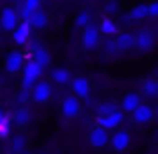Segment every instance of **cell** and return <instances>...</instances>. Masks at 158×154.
Listing matches in <instances>:
<instances>
[{
  "instance_id": "obj_29",
  "label": "cell",
  "mask_w": 158,
  "mask_h": 154,
  "mask_svg": "<svg viewBox=\"0 0 158 154\" xmlns=\"http://www.w3.org/2000/svg\"><path fill=\"white\" fill-rule=\"evenodd\" d=\"M28 94H30V90H28V88H22V92H20V100H22V102L30 100V98H28Z\"/></svg>"
},
{
  "instance_id": "obj_7",
  "label": "cell",
  "mask_w": 158,
  "mask_h": 154,
  "mask_svg": "<svg viewBox=\"0 0 158 154\" xmlns=\"http://www.w3.org/2000/svg\"><path fill=\"white\" fill-rule=\"evenodd\" d=\"M50 96H52V86L48 82H36L32 86V100L34 102L44 104V102L50 100Z\"/></svg>"
},
{
  "instance_id": "obj_26",
  "label": "cell",
  "mask_w": 158,
  "mask_h": 154,
  "mask_svg": "<svg viewBox=\"0 0 158 154\" xmlns=\"http://www.w3.org/2000/svg\"><path fill=\"white\" fill-rule=\"evenodd\" d=\"M146 10H148V16H158V0L146 4Z\"/></svg>"
},
{
  "instance_id": "obj_8",
  "label": "cell",
  "mask_w": 158,
  "mask_h": 154,
  "mask_svg": "<svg viewBox=\"0 0 158 154\" xmlns=\"http://www.w3.org/2000/svg\"><path fill=\"white\" fill-rule=\"evenodd\" d=\"M134 46L138 48L140 52H150L152 46H154V34L150 30H140L138 34L134 36Z\"/></svg>"
},
{
  "instance_id": "obj_22",
  "label": "cell",
  "mask_w": 158,
  "mask_h": 154,
  "mask_svg": "<svg viewBox=\"0 0 158 154\" xmlns=\"http://www.w3.org/2000/svg\"><path fill=\"white\" fill-rule=\"evenodd\" d=\"M142 94L148 98H154L158 96V80H146L142 84Z\"/></svg>"
},
{
  "instance_id": "obj_1",
  "label": "cell",
  "mask_w": 158,
  "mask_h": 154,
  "mask_svg": "<svg viewBox=\"0 0 158 154\" xmlns=\"http://www.w3.org/2000/svg\"><path fill=\"white\" fill-rule=\"evenodd\" d=\"M42 70H44L42 66L30 58V60H28L26 64L22 66V88H28V90H30L32 86H34L36 82L40 80V76H42Z\"/></svg>"
},
{
  "instance_id": "obj_4",
  "label": "cell",
  "mask_w": 158,
  "mask_h": 154,
  "mask_svg": "<svg viewBox=\"0 0 158 154\" xmlns=\"http://www.w3.org/2000/svg\"><path fill=\"white\" fill-rule=\"evenodd\" d=\"M18 22H20V16L12 6H6L2 12H0V26H2V30L12 32Z\"/></svg>"
},
{
  "instance_id": "obj_6",
  "label": "cell",
  "mask_w": 158,
  "mask_h": 154,
  "mask_svg": "<svg viewBox=\"0 0 158 154\" xmlns=\"http://www.w3.org/2000/svg\"><path fill=\"white\" fill-rule=\"evenodd\" d=\"M88 142L92 144L94 148H102L110 142V136H108V130L102 126H94L92 130L88 132Z\"/></svg>"
},
{
  "instance_id": "obj_27",
  "label": "cell",
  "mask_w": 158,
  "mask_h": 154,
  "mask_svg": "<svg viewBox=\"0 0 158 154\" xmlns=\"http://www.w3.org/2000/svg\"><path fill=\"white\" fill-rule=\"evenodd\" d=\"M22 144H24V138H22V136H16L14 142H12V150H14V152L22 150Z\"/></svg>"
},
{
  "instance_id": "obj_5",
  "label": "cell",
  "mask_w": 158,
  "mask_h": 154,
  "mask_svg": "<svg viewBox=\"0 0 158 154\" xmlns=\"http://www.w3.org/2000/svg\"><path fill=\"white\" fill-rule=\"evenodd\" d=\"M30 24L26 22V20H22V22L16 24V28L12 30V40H14V44H18V46H24V44L30 40Z\"/></svg>"
},
{
  "instance_id": "obj_3",
  "label": "cell",
  "mask_w": 158,
  "mask_h": 154,
  "mask_svg": "<svg viewBox=\"0 0 158 154\" xmlns=\"http://www.w3.org/2000/svg\"><path fill=\"white\" fill-rule=\"evenodd\" d=\"M122 118H124V114H122V110H110V112H106V114H98V126H102V128H106V130H114V128H118V124L122 122Z\"/></svg>"
},
{
  "instance_id": "obj_23",
  "label": "cell",
  "mask_w": 158,
  "mask_h": 154,
  "mask_svg": "<svg viewBox=\"0 0 158 154\" xmlns=\"http://www.w3.org/2000/svg\"><path fill=\"white\" fill-rule=\"evenodd\" d=\"M90 12H80V14H76V18H74V28H76V30H82V28H86L90 24Z\"/></svg>"
},
{
  "instance_id": "obj_18",
  "label": "cell",
  "mask_w": 158,
  "mask_h": 154,
  "mask_svg": "<svg viewBox=\"0 0 158 154\" xmlns=\"http://www.w3.org/2000/svg\"><path fill=\"white\" fill-rule=\"evenodd\" d=\"M52 80L56 82V84L64 86V84H70V80H72V74H70L66 68H56V70L52 72Z\"/></svg>"
},
{
  "instance_id": "obj_15",
  "label": "cell",
  "mask_w": 158,
  "mask_h": 154,
  "mask_svg": "<svg viewBox=\"0 0 158 154\" xmlns=\"http://www.w3.org/2000/svg\"><path fill=\"white\" fill-rule=\"evenodd\" d=\"M26 22L30 24V28H44L48 24V16H46V12H42L38 8V10H34L30 16H28Z\"/></svg>"
},
{
  "instance_id": "obj_25",
  "label": "cell",
  "mask_w": 158,
  "mask_h": 154,
  "mask_svg": "<svg viewBox=\"0 0 158 154\" xmlns=\"http://www.w3.org/2000/svg\"><path fill=\"white\" fill-rule=\"evenodd\" d=\"M144 16H148L146 4H136V6L130 10V18L132 20H140V18H144Z\"/></svg>"
},
{
  "instance_id": "obj_31",
  "label": "cell",
  "mask_w": 158,
  "mask_h": 154,
  "mask_svg": "<svg viewBox=\"0 0 158 154\" xmlns=\"http://www.w3.org/2000/svg\"><path fill=\"white\" fill-rule=\"evenodd\" d=\"M0 84H2V76H0Z\"/></svg>"
},
{
  "instance_id": "obj_13",
  "label": "cell",
  "mask_w": 158,
  "mask_h": 154,
  "mask_svg": "<svg viewBox=\"0 0 158 154\" xmlns=\"http://www.w3.org/2000/svg\"><path fill=\"white\" fill-rule=\"evenodd\" d=\"M152 118H154V110H152L150 106H146V104H140V106L132 112V120L138 122V124H148Z\"/></svg>"
},
{
  "instance_id": "obj_19",
  "label": "cell",
  "mask_w": 158,
  "mask_h": 154,
  "mask_svg": "<svg viewBox=\"0 0 158 154\" xmlns=\"http://www.w3.org/2000/svg\"><path fill=\"white\" fill-rule=\"evenodd\" d=\"M98 30L102 32V34H106V36H114V34H118V26H116V22H114V18H102V24H100V28Z\"/></svg>"
},
{
  "instance_id": "obj_24",
  "label": "cell",
  "mask_w": 158,
  "mask_h": 154,
  "mask_svg": "<svg viewBox=\"0 0 158 154\" xmlns=\"http://www.w3.org/2000/svg\"><path fill=\"white\" fill-rule=\"evenodd\" d=\"M10 126H12V120L8 118L6 114L0 112V138H6L10 134Z\"/></svg>"
},
{
  "instance_id": "obj_12",
  "label": "cell",
  "mask_w": 158,
  "mask_h": 154,
  "mask_svg": "<svg viewBox=\"0 0 158 154\" xmlns=\"http://www.w3.org/2000/svg\"><path fill=\"white\" fill-rule=\"evenodd\" d=\"M70 86H72V92L76 94L78 98H86L90 94V82L86 80L84 76H76L70 80Z\"/></svg>"
},
{
  "instance_id": "obj_16",
  "label": "cell",
  "mask_w": 158,
  "mask_h": 154,
  "mask_svg": "<svg viewBox=\"0 0 158 154\" xmlns=\"http://www.w3.org/2000/svg\"><path fill=\"white\" fill-rule=\"evenodd\" d=\"M140 104H142V100H140V94L130 92V94H126V96L122 98V110L124 112H134Z\"/></svg>"
},
{
  "instance_id": "obj_2",
  "label": "cell",
  "mask_w": 158,
  "mask_h": 154,
  "mask_svg": "<svg viewBox=\"0 0 158 154\" xmlns=\"http://www.w3.org/2000/svg\"><path fill=\"white\" fill-rule=\"evenodd\" d=\"M98 44H100V30L90 22L86 28H82V46L86 50H94Z\"/></svg>"
},
{
  "instance_id": "obj_20",
  "label": "cell",
  "mask_w": 158,
  "mask_h": 154,
  "mask_svg": "<svg viewBox=\"0 0 158 154\" xmlns=\"http://www.w3.org/2000/svg\"><path fill=\"white\" fill-rule=\"evenodd\" d=\"M32 60L38 62V64L44 68V66L50 64V54L44 50V48H40V46H38V48H34V50H32Z\"/></svg>"
},
{
  "instance_id": "obj_11",
  "label": "cell",
  "mask_w": 158,
  "mask_h": 154,
  "mask_svg": "<svg viewBox=\"0 0 158 154\" xmlns=\"http://www.w3.org/2000/svg\"><path fill=\"white\" fill-rule=\"evenodd\" d=\"M4 66H6V72H10V74L20 72V70H22V66H24L22 54H20V52H10L6 56V60H4Z\"/></svg>"
},
{
  "instance_id": "obj_28",
  "label": "cell",
  "mask_w": 158,
  "mask_h": 154,
  "mask_svg": "<svg viewBox=\"0 0 158 154\" xmlns=\"http://www.w3.org/2000/svg\"><path fill=\"white\" fill-rule=\"evenodd\" d=\"M104 10L108 12V14H114V12H116V10H118V6H116V4H114V2H112V4H106V8H104Z\"/></svg>"
},
{
  "instance_id": "obj_17",
  "label": "cell",
  "mask_w": 158,
  "mask_h": 154,
  "mask_svg": "<svg viewBox=\"0 0 158 154\" xmlns=\"http://www.w3.org/2000/svg\"><path fill=\"white\" fill-rule=\"evenodd\" d=\"M20 4H22V10H20L22 20H28V16H30L34 10H38V8H40V0H22Z\"/></svg>"
},
{
  "instance_id": "obj_10",
  "label": "cell",
  "mask_w": 158,
  "mask_h": 154,
  "mask_svg": "<svg viewBox=\"0 0 158 154\" xmlns=\"http://www.w3.org/2000/svg\"><path fill=\"white\" fill-rule=\"evenodd\" d=\"M60 110H62V114H64L66 118H74V116L80 114V102H78V98H74V96H66L64 100H62Z\"/></svg>"
},
{
  "instance_id": "obj_9",
  "label": "cell",
  "mask_w": 158,
  "mask_h": 154,
  "mask_svg": "<svg viewBox=\"0 0 158 154\" xmlns=\"http://www.w3.org/2000/svg\"><path fill=\"white\" fill-rule=\"evenodd\" d=\"M110 144L116 152H126L128 146H130V134L126 130H116L110 136Z\"/></svg>"
},
{
  "instance_id": "obj_21",
  "label": "cell",
  "mask_w": 158,
  "mask_h": 154,
  "mask_svg": "<svg viewBox=\"0 0 158 154\" xmlns=\"http://www.w3.org/2000/svg\"><path fill=\"white\" fill-rule=\"evenodd\" d=\"M30 122V110L28 108H18V110L14 112V124H18V126H26V124Z\"/></svg>"
},
{
  "instance_id": "obj_14",
  "label": "cell",
  "mask_w": 158,
  "mask_h": 154,
  "mask_svg": "<svg viewBox=\"0 0 158 154\" xmlns=\"http://www.w3.org/2000/svg\"><path fill=\"white\" fill-rule=\"evenodd\" d=\"M112 46H114L116 50H128V48H134V34H130V32L116 34V40L112 42Z\"/></svg>"
},
{
  "instance_id": "obj_30",
  "label": "cell",
  "mask_w": 158,
  "mask_h": 154,
  "mask_svg": "<svg viewBox=\"0 0 158 154\" xmlns=\"http://www.w3.org/2000/svg\"><path fill=\"white\" fill-rule=\"evenodd\" d=\"M10 2H14V4H20V2H22V0H10Z\"/></svg>"
},
{
  "instance_id": "obj_32",
  "label": "cell",
  "mask_w": 158,
  "mask_h": 154,
  "mask_svg": "<svg viewBox=\"0 0 158 154\" xmlns=\"http://www.w3.org/2000/svg\"><path fill=\"white\" fill-rule=\"evenodd\" d=\"M0 46H2V44H0Z\"/></svg>"
}]
</instances>
